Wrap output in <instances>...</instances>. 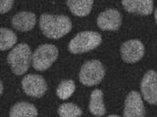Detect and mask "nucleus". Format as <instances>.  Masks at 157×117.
Returning <instances> with one entry per match:
<instances>
[{"label": "nucleus", "instance_id": "obj_1", "mask_svg": "<svg viewBox=\"0 0 157 117\" xmlns=\"http://www.w3.org/2000/svg\"><path fill=\"white\" fill-rule=\"evenodd\" d=\"M39 27L47 38L59 39L72 29V22L64 15L43 14L39 19Z\"/></svg>", "mask_w": 157, "mask_h": 117}, {"label": "nucleus", "instance_id": "obj_2", "mask_svg": "<svg viewBox=\"0 0 157 117\" xmlns=\"http://www.w3.org/2000/svg\"><path fill=\"white\" fill-rule=\"evenodd\" d=\"M32 58L33 55L29 46L26 43H21L14 47L12 51H10L7 62L14 74L22 75L28 71Z\"/></svg>", "mask_w": 157, "mask_h": 117}, {"label": "nucleus", "instance_id": "obj_3", "mask_svg": "<svg viewBox=\"0 0 157 117\" xmlns=\"http://www.w3.org/2000/svg\"><path fill=\"white\" fill-rule=\"evenodd\" d=\"M101 35L95 31H82L78 33L69 43V51L72 54H82L91 51L99 46Z\"/></svg>", "mask_w": 157, "mask_h": 117}, {"label": "nucleus", "instance_id": "obj_4", "mask_svg": "<svg viewBox=\"0 0 157 117\" xmlns=\"http://www.w3.org/2000/svg\"><path fill=\"white\" fill-rule=\"evenodd\" d=\"M58 58V49L52 44H43L33 52L32 62L34 69L44 71L52 66Z\"/></svg>", "mask_w": 157, "mask_h": 117}, {"label": "nucleus", "instance_id": "obj_5", "mask_svg": "<svg viewBox=\"0 0 157 117\" xmlns=\"http://www.w3.org/2000/svg\"><path fill=\"white\" fill-rule=\"evenodd\" d=\"M104 75L105 69L102 63L97 60H91L83 63L78 77L83 85L94 86L99 84Z\"/></svg>", "mask_w": 157, "mask_h": 117}, {"label": "nucleus", "instance_id": "obj_6", "mask_svg": "<svg viewBox=\"0 0 157 117\" xmlns=\"http://www.w3.org/2000/svg\"><path fill=\"white\" fill-rule=\"evenodd\" d=\"M22 88L28 96L41 98L47 91V84L45 79L40 75L28 74L23 78Z\"/></svg>", "mask_w": 157, "mask_h": 117}, {"label": "nucleus", "instance_id": "obj_7", "mask_svg": "<svg viewBox=\"0 0 157 117\" xmlns=\"http://www.w3.org/2000/svg\"><path fill=\"white\" fill-rule=\"evenodd\" d=\"M140 90L144 99L150 105H157V72L148 70L140 83Z\"/></svg>", "mask_w": 157, "mask_h": 117}, {"label": "nucleus", "instance_id": "obj_8", "mask_svg": "<svg viewBox=\"0 0 157 117\" xmlns=\"http://www.w3.org/2000/svg\"><path fill=\"white\" fill-rule=\"evenodd\" d=\"M144 55V46L140 40H129L122 44L121 57L128 63H135L140 61Z\"/></svg>", "mask_w": 157, "mask_h": 117}, {"label": "nucleus", "instance_id": "obj_9", "mask_svg": "<svg viewBox=\"0 0 157 117\" xmlns=\"http://www.w3.org/2000/svg\"><path fill=\"white\" fill-rule=\"evenodd\" d=\"M145 109L140 94L136 91L127 96L124 107V117H144Z\"/></svg>", "mask_w": 157, "mask_h": 117}, {"label": "nucleus", "instance_id": "obj_10", "mask_svg": "<svg viewBox=\"0 0 157 117\" xmlns=\"http://www.w3.org/2000/svg\"><path fill=\"white\" fill-rule=\"evenodd\" d=\"M122 23V15L115 9H108L99 14L97 26L102 30H118Z\"/></svg>", "mask_w": 157, "mask_h": 117}, {"label": "nucleus", "instance_id": "obj_11", "mask_svg": "<svg viewBox=\"0 0 157 117\" xmlns=\"http://www.w3.org/2000/svg\"><path fill=\"white\" fill-rule=\"evenodd\" d=\"M122 5L127 12L147 16L153 12L152 0H122Z\"/></svg>", "mask_w": 157, "mask_h": 117}, {"label": "nucleus", "instance_id": "obj_12", "mask_svg": "<svg viewBox=\"0 0 157 117\" xmlns=\"http://www.w3.org/2000/svg\"><path fill=\"white\" fill-rule=\"evenodd\" d=\"M11 23L15 29L19 31H29L36 23V17L32 12H19L11 20Z\"/></svg>", "mask_w": 157, "mask_h": 117}, {"label": "nucleus", "instance_id": "obj_13", "mask_svg": "<svg viewBox=\"0 0 157 117\" xmlns=\"http://www.w3.org/2000/svg\"><path fill=\"white\" fill-rule=\"evenodd\" d=\"M70 11L78 17H86L90 13L93 0H67Z\"/></svg>", "mask_w": 157, "mask_h": 117}, {"label": "nucleus", "instance_id": "obj_14", "mask_svg": "<svg viewBox=\"0 0 157 117\" xmlns=\"http://www.w3.org/2000/svg\"><path fill=\"white\" fill-rule=\"evenodd\" d=\"M10 117H37V109L29 102H17L10 110Z\"/></svg>", "mask_w": 157, "mask_h": 117}, {"label": "nucleus", "instance_id": "obj_15", "mask_svg": "<svg viewBox=\"0 0 157 117\" xmlns=\"http://www.w3.org/2000/svg\"><path fill=\"white\" fill-rule=\"evenodd\" d=\"M90 110L95 116L100 117L105 114L106 108L103 102V93L99 89H95L91 92L90 100Z\"/></svg>", "mask_w": 157, "mask_h": 117}, {"label": "nucleus", "instance_id": "obj_16", "mask_svg": "<svg viewBox=\"0 0 157 117\" xmlns=\"http://www.w3.org/2000/svg\"><path fill=\"white\" fill-rule=\"evenodd\" d=\"M17 43V35L11 29L0 28V51L11 49Z\"/></svg>", "mask_w": 157, "mask_h": 117}, {"label": "nucleus", "instance_id": "obj_17", "mask_svg": "<svg viewBox=\"0 0 157 117\" xmlns=\"http://www.w3.org/2000/svg\"><path fill=\"white\" fill-rule=\"evenodd\" d=\"M76 90V84L73 80H63L58 85L56 90V95L59 99L67 100L69 99Z\"/></svg>", "mask_w": 157, "mask_h": 117}, {"label": "nucleus", "instance_id": "obj_18", "mask_svg": "<svg viewBox=\"0 0 157 117\" xmlns=\"http://www.w3.org/2000/svg\"><path fill=\"white\" fill-rule=\"evenodd\" d=\"M82 113V109L72 102L63 104L59 106L58 114L60 117H80Z\"/></svg>", "mask_w": 157, "mask_h": 117}, {"label": "nucleus", "instance_id": "obj_19", "mask_svg": "<svg viewBox=\"0 0 157 117\" xmlns=\"http://www.w3.org/2000/svg\"><path fill=\"white\" fill-rule=\"evenodd\" d=\"M14 0H0V14H5L12 9Z\"/></svg>", "mask_w": 157, "mask_h": 117}, {"label": "nucleus", "instance_id": "obj_20", "mask_svg": "<svg viewBox=\"0 0 157 117\" xmlns=\"http://www.w3.org/2000/svg\"><path fill=\"white\" fill-rule=\"evenodd\" d=\"M2 93H3V84H2L1 80H0V96L2 95Z\"/></svg>", "mask_w": 157, "mask_h": 117}, {"label": "nucleus", "instance_id": "obj_21", "mask_svg": "<svg viewBox=\"0 0 157 117\" xmlns=\"http://www.w3.org/2000/svg\"><path fill=\"white\" fill-rule=\"evenodd\" d=\"M154 18H155V22L157 23V8L155 9V11H154Z\"/></svg>", "mask_w": 157, "mask_h": 117}, {"label": "nucleus", "instance_id": "obj_22", "mask_svg": "<svg viewBox=\"0 0 157 117\" xmlns=\"http://www.w3.org/2000/svg\"><path fill=\"white\" fill-rule=\"evenodd\" d=\"M107 117H120V116H118V115H109V116H107Z\"/></svg>", "mask_w": 157, "mask_h": 117}]
</instances>
